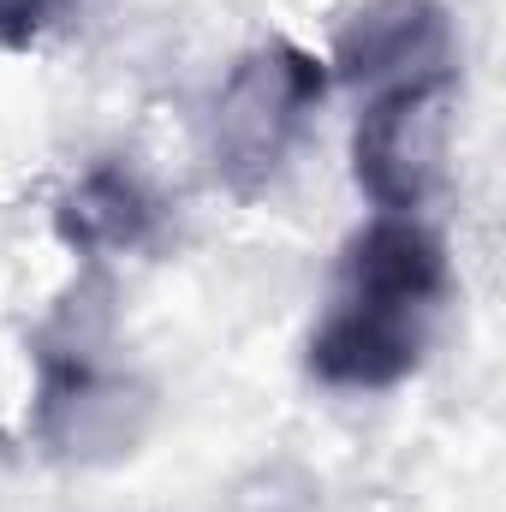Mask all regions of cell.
Returning a JSON list of instances; mask_svg holds the SVG:
<instances>
[{
    "label": "cell",
    "instance_id": "6da1fadb",
    "mask_svg": "<svg viewBox=\"0 0 506 512\" xmlns=\"http://www.w3.org/2000/svg\"><path fill=\"white\" fill-rule=\"evenodd\" d=\"M453 268L417 215H376L340 262V298L304 346V370L340 393H381L417 376Z\"/></svg>",
    "mask_w": 506,
    "mask_h": 512
},
{
    "label": "cell",
    "instance_id": "7a4b0ae2",
    "mask_svg": "<svg viewBox=\"0 0 506 512\" xmlns=\"http://www.w3.org/2000/svg\"><path fill=\"white\" fill-rule=\"evenodd\" d=\"M155 429V393L108 358V292L78 280V292L36 334L30 435L60 465H120Z\"/></svg>",
    "mask_w": 506,
    "mask_h": 512
},
{
    "label": "cell",
    "instance_id": "3957f363",
    "mask_svg": "<svg viewBox=\"0 0 506 512\" xmlns=\"http://www.w3.org/2000/svg\"><path fill=\"white\" fill-rule=\"evenodd\" d=\"M328 96V60H316L310 48L274 36V42H256L251 54L233 60L215 108H209V167L215 179L233 191V197H262L298 137L310 131L316 108Z\"/></svg>",
    "mask_w": 506,
    "mask_h": 512
},
{
    "label": "cell",
    "instance_id": "277c9868",
    "mask_svg": "<svg viewBox=\"0 0 506 512\" xmlns=\"http://www.w3.org/2000/svg\"><path fill=\"white\" fill-rule=\"evenodd\" d=\"M459 72L376 90L352 126V179L381 215H417L441 179L447 137H453Z\"/></svg>",
    "mask_w": 506,
    "mask_h": 512
},
{
    "label": "cell",
    "instance_id": "5b68a950",
    "mask_svg": "<svg viewBox=\"0 0 506 512\" xmlns=\"http://www.w3.org/2000/svg\"><path fill=\"white\" fill-rule=\"evenodd\" d=\"M459 36L447 0H364L340 18L334 30V60L328 78L352 90H399L423 78L459 72Z\"/></svg>",
    "mask_w": 506,
    "mask_h": 512
},
{
    "label": "cell",
    "instance_id": "8992f818",
    "mask_svg": "<svg viewBox=\"0 0 506 512\" xmlns=\"http://www.w3.org/2000/svg\"><path fill=\"white\" fill-rule=\"evenodd\" d=\"M161 197L155 185L126 167V161H96L84 167L66 197L54 203V233L66 239V251L84 256V262H102V256H131L149 251L161 239Z\"/></svg>",
    "mask_w": 506,
    "mask_h": 512
},
{
    "label": "cell",
    "instance_id": "52a82bcc",
    "mask_svg": "<svg viewBox=\"0 0 506 512\" xmlns=\"http://www.w3.org/2000/svg\"><path fill=\"white\" fill-rule=\"evenodd\" d=\"M72 6L78 0H0V48H12V54L42 48L72 18Z\"/></svg>",
    "mask_w": 506,
    "mask_h": 512
}]
</instances>
